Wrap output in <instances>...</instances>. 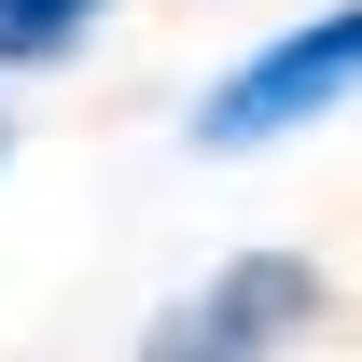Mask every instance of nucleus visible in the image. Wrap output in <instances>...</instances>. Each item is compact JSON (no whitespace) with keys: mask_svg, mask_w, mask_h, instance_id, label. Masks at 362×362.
<instances>
[{"mask_svg":"<svg viewBox=\"0 0 362 362\" xmlns=\"http://www.w3.org/2000/svg\"><path fill=\"white\" fill-rule=\"evenodd\" d=\"M334 98H362V0H334L320 28H293V42H265V56H237L223 84L195 98V139H209V153H265V139L320 126Z\"/></svg>","mask_w":362,"mask_h":362,"instance_id":"obj_1","label":"nucleus"},{"mask_svg":"<svg viewBox=\"0 0 362 362\" xmlns=\"http://www.w3.org/2000/svg\"><path fill=\"white\" fill-rule=\"evenodd\" d=\"M320 307H334V293H320L307 251H237V265H209L153 334H139V362H279Z\"/></svg>","mask_w":362,"mask_h":362,"instance_id":"obj_2","label":"nucleus"},{"mask_svg":"<svg viewBox=\"0 0 362 362\" xmlns=\"http://www.w3.org/2000/svg\"><path fill=\"white\" fill-rule=\"evenodd\" d=\"M112 0H0V56H56V42H84Z\"/></svg>","mask_w":362,"mask_h":362,"instance_id":"obj_3","label":"nucleus"}]
</instances>
